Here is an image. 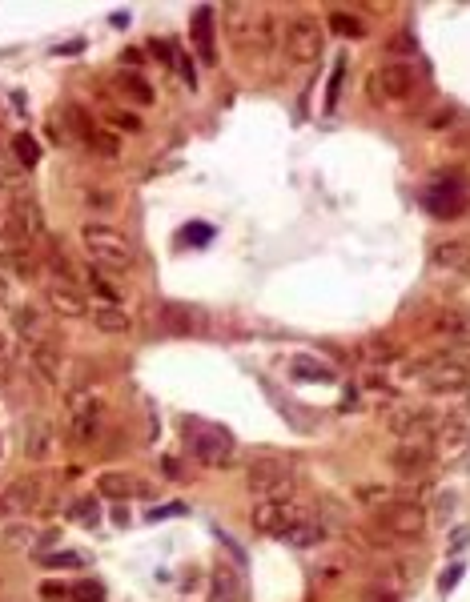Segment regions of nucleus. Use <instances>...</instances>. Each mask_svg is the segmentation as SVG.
<instances>
[{"instance_id": "4be33fe9", "label": "nucleus", "mask_w": 470, "mask_h": 602, "mask_svg": "<svg viewBox=\"0 0 470 602\" xmlns=\"http://www.w3.org/2000/svg\"><path fill=\"white\" fill-rule=\"evenodd\" d=\"M25 454H29L33 462H41V458L53 454V426H49L45 418H33V422L25 426Z\"/></svg>"}, {"instance_id": "412c9836", "label": "nucleus", "mask_w": 470, "mask_h": 602, "mask_svg": "<svg viewBox=\"0 0 470 602\" xmlns=\"http://www.w3.org/2000/svg\"><path fill=\"white\" fill-rule=\"evenodd\" d=\"M29 362H33V370H37V378L41 382H49V386H57L61 382V350L57 346H33L29 350Z\"/></svg>"}, {"instance_id": "7c9ffc66", "label": "nucleus", "mask_w": 470, "mask_h": 602, "mask_svg": "<svg viewBox=\"0 0 470 602\" xmlns=\"http://www.w3.org/2000/svg\"><path fill=\"white\" fill-rule=\"evenodd\" d=\"M165 314H169V326H173V330H201V326H205V318H197L193 310H181V306H169Z\"/></svg>"}, {"instance_id": "a211bd4d", "label": "nucleus", "mask_w": 470, "mask_h": 602, "mask_svg": "<svg viewBox=\"0 0 470 602\" xmlns=\"http://www.w3.org/2000/svg\"><path fill=\"white\" fill-rule=\"evenodd\" d=\"M97 494H101V498H109V502H125V498L145 494V486H141L129 470H109V474H101V478H97Z\"/></svg>"}, {"instance_id": "393cba45", "label": "nucleus", "mask_w": 470, "mask_h": 602, "mask_svg": "<svg viewBox=\"0 0 470 602\" xmlns=\"http://www.w3.org/2000/svg\"><path fill=\"white\" fill-rule=\"evenodd\" d=\"M326 534H330V526H326L322 518L306 514V518H302V522H298V526H294V530L286 534V542H290V546H302V550H306V546H318V542H322Z\"/></svg>"}, {"instance_id": "c9c22d12", "label": "nucleus", "mask_w": 470, "mask_h": 602, "mask_svg": "<svg viewBox=\"0 0 470 602\" xmlns=\"http://www.w3.org/2000/svg\"><path fill=\"white\" fill-rule=\"evenodd\" d=\"M362 602H398V590H390V586H370V590L362 594Z\"/></svg>"}, {"instance_id": "4c0bfd02", "label": "nucleus", "mask_w": 470, "mask_h": 602, "mask_svg": "<svg viewBox=\"0 0 470 602\" xmlns=\"http://www.w3.org/2000/svg\"><path fill=\"white\" fill-rule=\"evenodd\" d=\"M49 566H85V554H53Z\"/></svg>"}, {"instance_id": "c03bdc74", "label": "nucleus", "mask_w": 470, "mask_h": 602, "mask_svg": "<svg viewBox=\"0 0 470 602\" xmlns=\"http://www.w3.org/2000/svg\"><path fill=\"white\" fill-rule=\"evenodd\" d=\"M0 301H5V306H13V281H9V277H0Z\"/></svg>"}, {"instance_id": "473e14b6", "label": "nucleus", "mask_w": 470, "mask_h": 602, "mask_svg": "<svg viewBox=\"0 0 470 602\" xmlns=\"http://www.w3.org/2000/svg\"><path fill=\"white\" fill-rule=\"evenodd\" d=\"M13 145H17V153H21V161H25V165H37L41 149H37V141H33V137H25V133H21V137H17Z\"/></svg>"}, {"instance_id": "a19ab883", "label": "nucleus", "mask_w": 470, "mask_h": 602, "mask_svg": "<svg viewBox=\"0 0 470 602\" xmlns=\"http://www.w3.org/2000/svg\"><path fill=\"white\" fill-rule=\"evenodd\" d=\"M5 542H9V546H25V542H29V530H25V526H17V530H5Z\"/></svg>"}, {"instance_id": "c756f323", "label": "nucleus", "mask_w": 470, "mask_h": 602, "mask_svg": "<svg viewBox=\"0 0 470 602\" xmlns=\"http://www.w3.org/2000/svg\"><path fill=\"white\" fill-rule=\"evenodd\" d=\"M294 374L306 378V382H330V378H334V374H330L322 362H314V358H294Z\"/></svg>"}, {"instance_id": "37998d69", "label": "nucleus", "mask_w": 470, "mask_h": 602, "mask_svg": "<svg viewBox=\"0 0 470 602\" xmlns=\"http://www.w3.org/2000/svg\"><path fill=\"white\" fill-rule=\"evenodd\" d=\"M458 574H462V566H458V562H454V566H446V574H442V582H438V586H442V590H450V586L458 582Z\"/></svg>"}, {"instance_id": "cd10ccee", "label": "nucleus", "mask_w": 470, "mask_h": 602, "mask_svg": "<svg viewBox=\"0 0 470 602\" xmlns=\"http://www.w3.org/2000/svg\"><path fill=\"white\" fill-rule=\"evenodd\" d=\"M330 29H334L338 37H350V41H362V37H366V25H362L358 17H350V13H330Z\"/></svg>"}, {"instance_id": "423d86ee", "label": "nucleus", "mask_w": 470, "mask_h": 602, "mask_svg": "<svg viewBox=\"0 0 470 602\" xmlns=\"http://www.w3.org/2000/svg\"><path fill=\"white\" fill-rule=\"evenodd\" d=\"M246 486H250V494H258V502L262 498H294L298 478H294V466L282 458H254L246 466Z\"/></svg>"}, {"instance_id": "e433bc0d", "label": "nucleus", "mask_w": 470, "mask_h": 602, "mask_svg": "<svg viewBox=\"0 0 470 602\" xmlns=\"http://www.w3.org/2000/svg\"><path fill=\"white\" fill-rule=\"evenodd\" d=\"M454 117H458V109H454V105H446V109H438V113H434V117H430L426 125H430V129H446V125H450Z\"/></svg>"}, {"instance_id": "9b49d317", "label": "nucleus", "mask_w": 470, "mask_h": 602, "mask_svg": "<svg viewBox=\"0 0 470 602\" xmlns=\"http://www.w3.org/2000/svg\"><path fill=\"white\" fill-rule=\"evenodd\" d=\"M286 57L294 65H314L322 57V25L314 17H294L286 25Z\"/></svg>"}, {"instance_id": "2eb2a0df", "label": "nucleus", "mask_w": 470, "mask_h": 602, "mask_svg": "<svg viewBox=\"0 0 470 602\" xmlns=\"http://www.w3.org/2000/svg\"><path fill=\"white\" fill-rule=\"evenodd\" d=\"M0 506H5L9 514H29V510H37V506H41V478H17V482L5 490V498H0Z\"/></svg>"}, {"instance_id": "ddd939ff", "label": "nucleus", "mask_w": 470, "mask_h": 602, "mask_svg": "<svg viewBox=\"0 0 470 602\" xmlns=\"http://www.w3.org/2000/svg\"><path fill=\"white\" fill-rule=\"evenodd\" d=\"M434 462V442H398L390 450V470L402 478H426Z\"/></svg>"}, {"instance_id": "72a5a7b5", "label": "nucleus", "mask_w": 470, "mask_h": 602, "mask_svg": "<svg viewBox=\"0 0 470 602\" xmlns=\"http://www.w3.org/2000/svg\"><path fill=\"white\" fill-rule=\"evenodd\" d=\"M69 518H73V522H85V526H93V522H97V510H93V502H89V498H81V502H73Z\"/></svg>"}, {"instance_id": "79ce46f5", "label": "nucleus", "mask_w": 470, "mask_h": 602, "mask_svg": "<svg viewBox=\"0 0 470 602\" xmlns=\"http://www.w3.org/2000/svg\"><path fill=\"white\" fill-rule=\"evenodd\" d=\"M69 594V586H61V582H45L41 586V598H65Z\"/></svg>"}, {"instance_id": "58836bf2", "label": "nucleus", "mask_w": 470, "mask_h": 602, "mask_svg": "<svg viewBox=\"0 0 470 602\" xmlns=\"http://www.w3.org/2000/svg\"><path fill=\"white\" fill-rule=\"evenodd\" d=\"M9 362H13V338L0 330V366H9Z\"/></svg>"}, {"instance_id": "a18cd8bd", "label": "nucleus", "mask_w": 470, "mask_h": 602, "mask_svg": "<svg viewBox=\"0 0 470 602\" xmlns=\"http://www.w3.org/2000/svg\"><path fill=\"white\" fill-rule=\"evenodd\" d=\"M161 470H165L169 478H181V462H173V458H165V462H161Z\"/></svg>"}, {"instance_id": "dca6fc26", "label": "nucleus", "mask_w": 470, "mask_h": 602, "mask_svg": "<svg viewBox=\"0 0 470 602\" xmlns=\"http://www.w3.org/2000/svg\"><path fill=\"white\" fill-rule=\"evenodd\" d=\"M434 334L446 338L454 350H470V310H446V314H438Z\"/></svg>"}, {"instance_id": "0eeeda50", "label": "nucleus", "mask_w": 470, "mask_h": 602, "mask_svg": "<svg viewBox=\"0 0 470 602\" xmlns=\"http://www.w3.org/2000/svg\"><path fill=\"white\" fill-rule=\"evenodd\" d=\"M446 422H450V418L438 414V410H430V406H394V410L386 414V430L398 434L402 442H426V438H434Z\"/></svg>"}, {"instance_id": "6ab92c4d", "label": "nucleus", "mask_w": 470, "mask_h": 602, "mask_svg": "<svg viewBox=\"0 0 470 602\" xmlns=\"http://www.w3.org/2000/svg\"><path fill=\"white\" fill-rule=\"evenodd\" d=\"M205 602H242V586H238V574H233L229 566H213Z\"/></svg>"}, {"instance_id": "39448f33", "label": "nucleus", "mask_w": 470, "mask_h": 602, "mask_svg": "<svg viewBox=\"0 0 470 602\" xmlns=\"http://www.w3.org/2000/svg\"><path fill=\"white\" fill-rule=\"evenodd\" d=\"M181 430H185L189 454H193L197 462H205V466H213V470L233 466V438H229V430H221V426H213V422H197V418H185Z\"/></svg>"}, {"instance_id": "f8f14e48", "label": "nucleus", "mask_w": 470, "mask_h": 602, "mask_svg": "<svg viewBox=\"0 0 470 602\" xmlns=\"http://www.w3.org/2000/svg\"><path fill=\"white\" fill-rule=\"evenodd\" d=\"M9 225H13L25 241H41V237H45V213H41V201H37L29 189H17V193H13Z\"/></svg>"}, {"instance_id": "f3484780", "label": "nucleus", "mask_w": 470, "mask_h": 602, "mask_svg": "<svg viewBox=\"0 0 470 602\" xmlns=\"http://www.w3.org/2000/svg\"><path fill=\"white\" fill-rule=\"evenodd\" d=\"M45 301H49V314H61V318H85L89 314L85 297L73 285H61V281L45 289Z\"/></svg>"}, {"instance_id": "b1692460", "label": "nucleus", "mask_w": 470, "mask_h": 602, "mask_svg": "<svg viewBox=\"0 0 470 602\" xmlns=\"http://www.w3.org/2000/svg\"><path fill=\"white\" fill-rule=\"evenodd\" d=\"M434 265L454 269V273H470V245L466 241H442V245H434Z\"/></svg>"}, {"instance_id": "9d476101", "label": "nucleus", "mask_w": 470, "mask_h": 602, "mask_svg": "<svg viewBox=\"0 0 470 602\" xmlns=\"http://www.w3.org/2000/svg\"><path fill=\"white\" fill-rule=\"evenodd\" d=\"M101 426H105V402L89 390H77L69 398V430H73V442L81 446H93L101 438Z\"/></svg>"}, {"instance_id": "5701e85b", "label": "nucleus", "mask_w": 470, "mask_h": 602, "mask_svg": "<svg viewBox=\"0 0 470 602\" xmlns=\"http://www.w3.org/2000/svg\"><path fill=\"white\" fill-rule=\"evenodd\" d=\"M193 41L205 65H217V49H213V9H197L193 13Z\"/></svg>"}, {"instance_id": "2f4dec72", "label": "nucleus", "mask_w": 470, "mask_h": 602, "mask_svg": "<svg viewBox=\"0 0 470 602\" xmlns=\"http://www.w3.org/2000/svg\"><path fill=\"white\" fill-rule=\"evenodd\" d=\"M85 145H89V149H97V157H109V161H113V157L121 153L117 137H113V133H101V129H97V133H93V137H89Z\"/></svg>"}, {"instance_id": "c85d7f7f", "label": "nucleus", "mask_w": 470, "mask_h": 602, "mask_svg": "<svg viewBox=\"0 0 470 602\" xmlns=\"http://www.w3.org/2000/svg\"><path fill=\"white\" fill-rule=\"evenodd\" d=\"M49 269L57 273V281H61V285H73V289H77V265H73L61 249H49Z\"/></svg>"}, {"instance_id": "6e6552de", "label": "nucleus", "mask_w": 470, "mask_h": 602, "mask_svg": "<svg viewBox=\"0 0 470 602\" xmlns=\"http://www.w3.org/2000/svg\"><path fill=\"white\" fill-rule=\"evenodd\" d=\"M374 522L390 538H418L426 530V510L414 498H390L374 510Z\"/></svg>"}, {"instance_id": "7ed1b4c3", "label": "nucleus", "mask_w": 470, "mask_h": 602, "mask_svg": "<svg viewBox=\"0 0 470 602\" xmlns=\"http://www.w3.org/2000/svg\"><path fill=\"white\" fill-rule=\"evenodd\" d=\"M229 37H233V45L254 57H270L278 49V21L266 9L238 5V9H229Z\"/></svg>"}, {"instance_id": "f03ea898", "label": "nucleus", "mask_w": 470, "mask_h": 602, "mask_svg": "<svg viewBox=\"0 0 470 602\" xmlns=\"http://www.w3.org/2000/svg\"><path fill=\"white\" fill-rule=\"evenodd\" d=\"M81 245H85L89 261L101 265V269H109L113 277L125 273V269H133V261H137L129 237L121 229H113L109 221H85L81 225Z\"/></svg>"}, {"instance_id": "f704fd0d", "label": "nucleus", "mask_w": 470, "mask_h": 602, "mask_svg": "<svg viewBox=\"0 0 470 602\" xmlns=\"http://www.w3.org/2000/svg\"><path fill=\"white\" fill-rule=\"evenodd\" d=\"M73 598H77V602H105V590H101L97 582H81V586L73 590Z\"/></svg>"}, {"instance_id": "20e7f679", "label": "nucleus", "mask_w": 470, "mask_h": 602, "mask_svg": "<svg viewBox=\"0 0 470 602\" xmlns=\"http://www.w3.org/2000/svg\"><path fill=\"white\" fill-rule=\"evenodd\" d=\"M418 89H422V77H418V69L406 65V61H386V65H378V69L370 73V81H366L370 101L382 105V109H402V105H410V101L418 97Z\"/></svg>"}, {"instance_id": "4468645a", "label": "nucleus", "mask_w": 470, "mask_h": 602, "mask_svg": "<svg viewBox=\"0 0 470 602\" xmlns=\"http://www.w3.org/2000/svg\"><path fill=\"white\" fill-rule=\"evenodd\" d=\"M13 330H17L29 346H45V338H49V314L37 310V306H17V310H13Z\"/></svg>"}, {"instance_id": "f257e3e1", "label": "nucleus", "mask_w": 470, "mask_h": 602, "mask_svg": "<svg viewBox=\"0 0 470 602\" xmlns=\"http://www.w3.org/2000/svg\"><path fill=\"white\" fill-rule=\"evenodd\" d=\"M410 378L422 382L430 394H462L470 390V366L462 358V350H438L426 358L410 362Z\"/></svg>"}, {"instance_id": "a878e982", "label": "nucleus", "mask_w": 470, "mask_h": 602, "mask_svg": "<svg viewBox=\"0 0 470 602\" xmlns=\"http://www.w3.org/2000/svg\"><path fill=\"white\" fill-rule=\"evenodd\" d=\"M85 277H89V289L105 297V306H121V285L113 281V273H109V269L89 265V273H85Z\"/></svg>"}, {"instance_id": "aec40b11", "label": "nucleus", "mask_w": 470, "mask_h": 602, "mask_svg": "<svg viewBox=\"0 0 470 602\" xmlns=\"http://www.w3.org/2000/svg\"><path fill=\"white\" fill-rule=\"evenodd\" d=\"M89 318H93V326L101 330V334H109V338H117V334H129L133 330V318L121 310V306H101L97 310H89Z\"/></svg>"}, {"instance_id": "ea45409f", "label": "nucleus", "mask_w": 470, "mask_h": 602, "mask_svg": "<svg viewBox=\"0 0 470 602\" xmlns=\"http://www.w3.org/2000/svg\"><path fill=\"white\" fill-rule=\"evenodd\" d=\"M113 121H117L121 129H129V133H137V129H141V117H133V113H117Z\"/></svg>"}, {"instance_id": "bb28decb", "label": "nucleus", "mask_w": 470, "mask_h": 602, "mask_svg": "<svg viewBox=\"0 0 470 602\" xmlns=\"http://www.w3.org/2000/svg\"><path fill=\"white\" fill-rule=\"evenodd\" d=\"M117 85H121V93H125L129 101H137V105H153V85H149L141 73H121V77H117Z\"/></svg>"}, {"instance_id": "1a4fd4ad", "label": "nucleus", "mask_w": 470, "mask_h": 602, "mask_svg": "<svg viewBox=\"0 0 470 602\" xmlns=\"http://www.w3.org/2000/svg\"><path fill=\"white\" fill-rule=\"evenodd\" d=\"M302 518H306V510H302L294 498H262V502L250 510L254 530L266 534V538H286Z\"/></svg>"}]
</instances>
